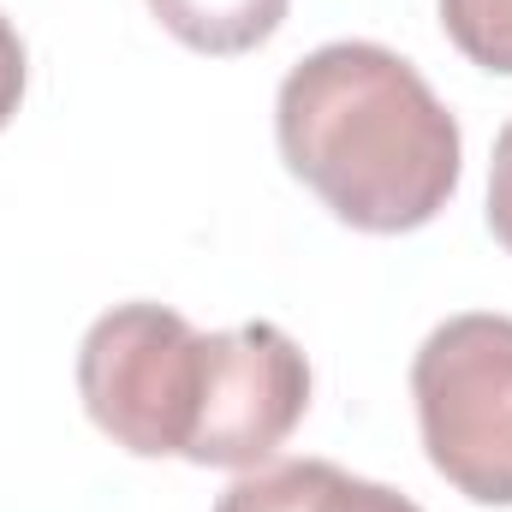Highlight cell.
<instances>
[{
    "label": "cell",
    "instance_id": "obj_1",
    "mask_svg": "<svg viewBox=\"0 0 512 512\" xmlns=\"http://www.w3.org/2000/svg\"><path fill=\"white\" fill-rule=\"evenodd\" d=\"M274 137L346 227L411 233L459 191V120L429 78L382 42H328L304 54L274 96Z\"/></svg>",
    "mask_w": 512,
    "mask_h": 512
},
{
    "label": "cell",
    "instance_id": "obj_2",
    "mask_svg": "<svg viewBox=\"0 0 512 512\" xmlns=\"http://www.w3.org/2000/svg\"><path fill=\"white\" fill-rule=\"evenodd\" d=\"M209 387V334L167 304H114L78 346V393L102 435L137 459H185Z\"/></svg>",
    "mask_w": 512,
    "mask_h": 512
},
{
    "label": "cell",
    "instance_id": "obj_3",
    "mask_svg": "<svg viewBox=\"0 0 512 512\" xmlns=\"http://www.w3.org/2000/svg\"><path fill=\"white\" fill-rule=\"evenodd\" d=\"M429 465L477 507H512V316H447L411 358Z\"/></svg>",
    "mask_w": 512,
    "mask_h": 512
},
{
    "label": "cell",
    "instance_id": "obj_4",
    "mask_svg": "<svg viewBox=\"0 0 512 512\" xmlns=\"http://www.w3.org/2000/svg\"><path fill=\"white\" fill-rule=\"evenodd\" d=\"M310 411V364L298 340L274 322H245L209 334V387L203 417L185 447L191 465L209 471H251Z\"/></svg>",
    "mask_w": 512,
    "mask_h": 512
},
{
    "label": "cell",
    "instance_id": "obj_5",
    "mask_svg": "<svg viewBox=\"0 0 512 512\" xmlns=\"http://www.w3.org/2000/svg\"><path fill=\"white\" fill-rule=\"evenodd\" d=\"M215 512H423L411 495L370 483V477H352L328 459H280V465H262L251 477H239Z\"/></svg>",
    "mask_w": 512,
    "mask_h": 512
},
{
    "label": "cell",
    "instance_id": "obj_6",
    "mask_svg": "<svg viewBox=\"0 0 512 512\" xmlns=\"http://www.w3.org/2000/svg\"><path fill=\"white\" fill-rule=\"evenodd\" d=\"M292 0H149L167 36H179L197 54H251L262 48Z\"/></svg>",
    "mask_w": 512,
    "mask_h": 512
},
{
    "label": "cell",
    "instance_id": "obj_7",
    "mask_svg": "<svg viewBox=\"0 0 512 512\" xmlns=\"http://www.w3.org/2000/svg\"><path fill=\"white\" fill-rule=\"evenodd\" d=\"M441 30L471 66L512 78V0H441Z\"/></svg>",
    "mask_w": 512,
    "mask_h": 512
},
{
    "label": "cell",
    "instance_id": "obj_8",
    "mask_svg": "<svg viewBox=\"0 0 512 512\" xmlns=\"http://www.w3.org/2000/svg\"><path fill=\"white\" fill-rule=\"evenodd\" d=\"M489 233L512 251V120L495 137V161H489Z\"/></svg>",
    "mask_w": 512,
    "mask_h": 512
},
{
    "label": "cell",
    "instance_id": "obj_9",
    "mask_svg": "<svg viewBox=\"0 0 512 512\" xmlns=\"http://www.w3.org/2000/svg\"><path fill=\"white\" fill-rule=\"evenodd\" d=\"M24 42H18V30H12V18L0 12V126L18 114V102H24Z\"/></svg>",
    "mask_w": 512,
    "mask_h": 512
}]
</instances>
